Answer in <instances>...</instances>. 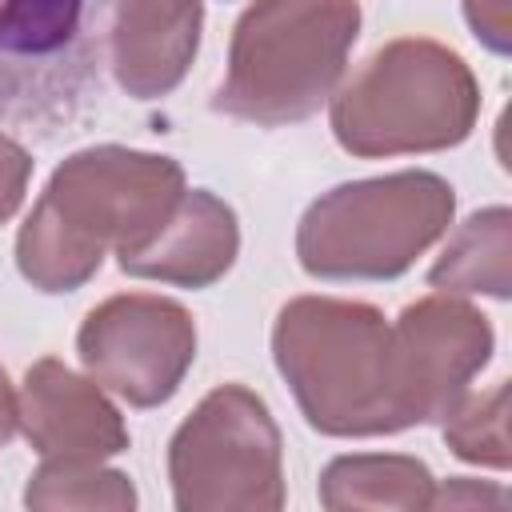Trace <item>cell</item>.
Here are the masks:
<instances>
[{"mask_svg": "<svg viewBox=\"0 0 512 512\" xmlns=\"http://www.w3.org/2000/svg\"><path fill=\"white\" fill-rule=\"evenodd\" d=\"M188 180L164 152L92 144L48 176L16 236L20 276L48 296L84 288L104 256L140 252L180 204Z\"/></svg>", "mask_w": 512, "mask_h": 512, "instance_id": "1", "label": "cell"}, {"mask_svg": "<svg viewBox=\"0 0 512 512\" xmlns=\"http://www.w3.org/2000/svg\"><path fill=\"white\" fill-rule=\"evenodd\" d=\"M272 360L300 416L320 436L404 432L392 372V324L376 304L296 296L276 312Z\"/></svg>", "mask_w": 512, "mask_h": 512, "instance_id": "2", "label": "cell"}, {"mask_svg": "<svg viewBox=\"0 0 512 512\" xmlns=\"http://www.w3.org/2000/svg\"><path fill=\"white\" fill-rule=\"evenodd\" d=\"M476 120L480 84L468 60L428 36L388 40L328 96L332 136L360 160L456 148Z\"/></svg>", "mask_w": 512, "mask_h": 512, "instance_id": "3", "label": "cell"}, {"mask_svg": "<svg viewBox=\"0 0 512 512\" xmlns=\"http://www.w3.org/2000/svg\"><path fill=\"white\" fill-rule=\"evenodd\" d=\"M360 36V0H252L232 28L212 108L256 124H300L328 104Z\"/></svg>", "mask_w": 512, "mask_h": 512, "instance_id": "4", "label": "cell"}, {"mask_svg": "<svg viewBox=\"0 0 512 512\" xmlns=\"http://www.w3.org/2000/svg\"><path fill=\"white\" fill-rule=\"evenodd\" d=\"M456 192L408 168L348 180L316 196L296 224V260L312 280H396L448 236Z\"/></svg>", "mask_w": 512, "mask_h": 512, "instance_id": "5", "label": "cell"}, {"mask_svg": "<svg viewBox=\"0 0 512 512\" xmlns=\"http://www.w3.org/2000/svg\"><path fill=\"white\" fill-rule=\"evenodd\" d=\"M168 484L180 512L284 508V440L264 396L212 388L168 440Z\"/></svg>", "mask_w": 512, "mask_h": 512, "instance_id": "6", "label": "cell"}, {"mask_svg": "<svg viewBox=\"0 0 512 512\" xmlns=\"http://www.w3.org/2000/svg\"><path fill=\"white\" fill-rule=\"evenodd\" d=\"M76 352L104 392L132 408H160L196 364V320L172 296L120 292L80 320Z\"/></svg>", "mask_w": 512, "mask_h": 512, "instance_id": "7", "label": "cell"}, {"mask_svg": "<svg viewBox=\"0 0 512 512\" xmlns=\"http://www.w3.org/2000/svg\"><path fill=\"white\" fill-rule=\"evenodd\" d=\"M104 0H0V120L52 124L92 80Z\"/></svg>", "mask_w": 512, "mask_h": 512, "instance_id": "8", "label": "cell"}, {"mask_svg": "<svg viewBox=\"0 0 512 512\" xmlns=\"http://www.w3.org/2000/svg\"><path fill=\"white\" fill-rule=\"evenodd\" d=\"M492 348L496 332L476 304L452 292L408 304L392 324L400 424H440L492 360Z\"/></svg>", "mask_w": 512, "mask_h": 512, "instance_id": "9", "label": "cell"}, {"mask_svg": "<svg viewBox=\"0 0 512 512\" xmlns=\"http://www.w3.org/2000/svg\"><path fill=\"white\" fill-rule=\"evenodd\" d=\"M16 428L40 460H112L128 452V424L92 376L64 360H36L16 392Z\"/></svg>", "mask_w": 512, "mask_h": 512, "instance_id": "10", "label": "cell"}, {"mask_svg": "<svg viewBox=\"0 0 512 512\" xmlns=\"http://www.w3.org/2000/svg\"><path fill=\"white\" fill-rule=\"evenodd\" d=\"M108 64L132 100L176 92L200 52V0H104Z\"/></svg>", "mask_w": 512, "mask_h": 512, "instance_id": "11", "label": "cell"}, {"mask_svg": "<svg viewBox=\"0 0 512 512\" xmlns=\"http://www.w3.org/2000/svg\"><path fill=\"white\" fill-rule=\"evenodd\" d=\"M236 256L240 224L232 204L208 188H184L164 228L140 252L120 260V272L176 288H212L232 272Z\"/></svg>", "mask_w": 512, "mask_h": 512, "instance_id": "12", "label": "cell"}, {"mask_svg": "<svg viewBox=\"0 0 512 512\" xmlns=\"http://www.w3.org/2000/svg\"><path fill=\"white\" fill-rule=\"evenodd\" d=\"M432 492H436L432 468L404 452H352L328 460L320 472V504L328 512H352V508L420 512L432 508Z\"/></svg>", "mask_w": 512, "mask_h": 512, "instance_id": "13", "label": "cell"}, {"mask_svg": "<svg viewBox=\"0 0 512 512\" xmlns=\"http://www.w3.org/2000/svg\"><path fill=\"white\" fill-rule=\"evenodd\" d=\"M428 284L452 296H492L512 292V212L504 204L472 212L448 236L444 252L428 268Z\"/></svg>", "mask_w": 512, "mask_h": 512, "instance_id": "14", "label": "cell"}, {"mask_svg": "<svg viewBox=\"0 0 512 512\" xmlns=\"http://www.w3.org/2000/svg\"><path fill=\"white\" fill-rule=\"evenodd\" d=\"M24 504L40 512H56V508L132 512L136 488L128 472L104 468V460H40V468L28 476Z\"/></svg>", "mask_w": 512, "mask_h": 512, "instance_id": "15", "label": "cell"}, {"mask_svg": "<svg viewBox=\"0 0 512 512\" xmlns=\"http://www.w3.org/2000/svg\"><path fill=\"white\" fill-rule=\"evenodd\" d=\"M444 424V444L456 460L496 468L504 472L512 464L508 448V380H496L488 392H464L456 408L440 420Z\"/></svg>", "mask_w": 512, "mask_h": 512, "instance_id": "16", "label": "cell"}, {"mask_svg": "<svg viewBox=\"0 0 512 512\" xmlns=\"http://www.w3.org/2000/svg\"><path fill=\"white\" fill-rule=\"evenodd\" d=\"M28 180H32V152L8 132H0V224H8L20 212Z\"/></svg>", "mask_w": 512, "mask_h": 512, "instance_id": "17", "label": "cell"}, {"mask_svg": "<svg viewBox=\"0 0 512 512\" xmlns=\"http://www.w3.org/2000/svg\"><path fill=\"white\" fill-rule=\"evenodd\" d=\"M464 20H468L472 36L488 52L508 56V44H512V0H464Z\"/></svg>", "mask_w": 512, "mask_h": 512, "instance_id": "18", "label": "cell"}, {"mask_svg": "<svg viewBox=\"0 0 512 512\" xmlns=\"http://www.w3.org/2000/svg\"><path fill=\"white\" fill-rule=\"evenodd\" d=\"M432 508H508V492L496 484H480L468 476H452L448 484L436 480Z\"/></svg>", "mask_w": 512, "mask_h": 512, "instance_id": "19", "label": "cell"}, {"mask_svg": "<svg viewBox=\"0 0 512 512\" xmlns=\"http://www.w3.org/2000/svg\"><path fill=\"white\" fill-rule=\"evenodd\" d=\"M12 432H16V388L0 364V448L12 440Z\"/></svg>", "mask_w": 512, "mask_h": 512, "instance_id": "20", "label": "cell"}]
</instances>
